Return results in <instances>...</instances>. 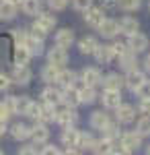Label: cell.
I'll return each instance as SVG.
<instances>
[{
	"label": "cell",
	"mask_w": 150,
	"mask_h": 155,
	"mask_svg": "<svg viewBox=\"0 0 150 155\" xmlns=\"http://www.w3.org/2000/svg\"><path fill=\"white\" fill-rule=\"evenodd\" d=\"M117 6V0H101V8H113Z\"/></svg>",
	"instance_id": "obj_48"
},
{
	"label": "cell",
	"mask_w": 150,
	"mask_h": 155,
	"mask_svg": "<svg viewBox=\"0 0 150 155\" xmlns=\"http://www.w3.org/2000/svg\"><path fill=\"white\" fill-rule=\"evenodd\" d=\"M117 31H119V23L113 21V19H103L99 23V33L103 37H115Z\"/></svg>",
	"instance_id": "obj_9"
},
{
	"label": "cell",
	"mask_w": 150,
	"mask_h": 155,
	"mask_svg": "<svg viewBox=\"0 0 150 155\" xmlns=\"http://www.w3.org/2000/svg\"><path fill=\"white\" fill-rule=\"evenodd\" d=\"M56 83L62 85V87H72V85L76 83V72L74 71H60Z\"/></svg>",
	"instance_id": "obj_23"
},
{
	"label": "cell",
	"mask_w": 150,
	"mask_h": 155,
	"mask_svg": "<svg viewBox=\"0 0 150 155\" xmlns=\"http://www.w3.org/2000/svg\"><path fill=\"white\" fill-rule=\"evenodd\" d=\"M78 93H80V104H92L97 99L95 87H89V85H84L82 89H78Z\"/></svg>",
	"instance_id": "obj_29"
},
{
	"label": "cell",
	"mask_w": 150,
	"mask_h": 155,
	"mask_svg": "<svg viewBox=\"0 0 150 155\" xmlns=\"http://www.w3.org/2000/svg\"><path fill=\"white\" fill-rule=\"evenodd\" d=\"M25 116H29V118H33V120H37L39 118V104H29V110H27V114Z\"/></svg>",
	"instance_id": "obj_40"
},
{
	"label": "cell",
	"mask_w": 150,
	"mask_h": 155,
	"mask_svg": "<svg viewBox=\"0 0 150 155\" xmlns=\"http://www.w3.org/2000/svg\"><path fill=\"white\" fill-rule=\"evenodd\" d=\"M119 143L126 147L127 153H132V151H136L138 147H142V137H140L138 132H126V134H121V141Z\"/></svg>",
	"instance_id": "obj_2"
},
{
	"label": "cell",
	"mask_w": 150,
	"mask_h": 155,
	"mask_svg": "<svg viewBox=\"0 0 150 155\" xmlns=\"http://www.w3.org/2000/svg\"><path fill=\"white\" fill-rule=\"evenodd\" d=\"M12 139H17V141H25V139H29V134H31V128L27 126V124H14L12 126Z\"/></svg>",
	"instance_id": "obj_28"
},
{
	"label": "cell",
	"mask_w": 150,
	"mask_h": 155,
	"mask_svg": "<svg viewBox=\"0 0 150 155\" xmlns=\"http://www.w3.org/2000/svg\"><path fill=\"white\" fill-rule=\"evenodd\" d=\"M17 17V4H12L8 0H2L0 2V19L2 21H11Z\"/></svg>",
	"instance_id": "obj_17"
},
{
	"label": "cell",
	"mask_w": 150,
	"mask_h": 155,
	"mask_svg": "<svg viewBox=\"0 0 150 155\" xmlns=\"http://www.w3.org/2000/svg\"><path fill=\"white\" fill-rule=\"evenodd\" d=\"M41 153H43V155H58L60 149H58V147H54V145H45V149H41Z\"/></svg>",
	"instance_id": "obj_46"
},
{
	"label": "cell",
	"mask_w": 150,
	"mask_h": 155,
	"mask_svg": "<svg viewBox=\"0 0 150 155\" xmlns=\"http://www.w3.org/2000/svg\"><path fill=\"white\" fill-rule=\"evenodd\" d=\"M33 35H35V37H39V39H43V37L47 35V31H45V29H41V27H39L37 23H33Z\"/></svg>",
	"instance_id": "obj_45"
},
{
	"label": "cell",
	"mask_w": 150,
	"mask_h": 155,
	"mask_svg": "<svg viewBox=\"0 0 150 155\" xmlns=\"http://www.w3.org/2000/svg\"><path fill=\"white\" fill-rule=\"evenodd\" d=\"M54 118L58 120L60 124H64V126H72V124L78 120V116H76L74 107L62 104V107H58V110H56V106H54Z\"/></svg>",
	"instance_id": "obj_1"
},
{
	"label": "cell",
	"mask_w": 150,
	"mask_h": 155,
	"mask_svg": "<svg viewBox=\"0 0 150 155\" xmlns=\"http://www.w3.org/2000/svg\"><path fill=\"white\" fill-rule=\"evenodd\" d=\"M23 46L29 50V54H31V56H39V54L43 52V39H39V37H35L33 33H29Z\"/></svg>",
	"instance_id": "obj_12"
},
{
	"label": "cell",
	"mask_w": 150,
	"mask_h": 155,
	"mask_svg": "<svg viewBox=\"0 0 150 155\" xmlns=\"http://www.w3.org/2000/svg\"><path fill=\"white\" fill-rule=\"evenodd\" d=\"M8 101H11L12 112H14V114H27L29 104H31V99H29V97H19V95L8 97Z\"/></svg>",
	"instance_id": "obj_14"
},
{
	"label": "cell",
	"mask_w": 150,
	"mask_h": 155,
	"mask_svg": "<svg viewBox=\"0 0 150 155\" xmlns=\"http://www.w3.org/2000/svg\"><path fill=\"white\" fill-rule=\"evenodd\" d=\"M41 97H43V104H49V106H60V104H62V91L54 89V87L43 89Z\"/></svg>",
	"instance_id": "obj_15"
},
{
	"label": "cell",
	"mask_w": 150,
	"mask_h": 155,
	"mask_svg": "<svg viewBox=\"0 0 150 155\" xmlns=\"http://www.w3.org/2000/svg\"><path fill=\"white\" fill-rule=\"evenodd\" d=\"M31 139H33L35 145H43L49 139V130L45 128V124L43 122H39V124H35L33 128H31V134H29Z\"/></svg>",
	"instance_id": "obj_11"
},
{
	"label": "cell",
	"mask_w": 150,
	"mask_h": 155,
	"mask_svg": "<svg viewBox=\"0 0 150 155\" xmlns=\"http://www.w3.org/2000/svg\"><path fill=\"white\" fill-rule=\"evenodd\" d=\"M127 48L132 50V52H136V54H140V52H144V50L148 48V37L142 35V33H134V35H130V41H127Z\"/></svg>",
	"instance_id": "obj_6"
},
{
	"label": "cell",
	"mask_w": 150,
	"mask_h": 155,
	"mask_svg": "<svg viewBox=\"0 0 150 155\" xmlns=\"http://www.w3.org/2000/svg\"><path fill=\"white\" fill-rule=\"evenodd\" d=\"M27 31H23V29H17L14 33H12V37H14V41H17V46H23L25 44V39H27Z\"/></svg>",
	"instance_id": "obj_39"
},
{
	"label": "cell",
	"mask_w": 150,
	"mask_h": 155,
	"mask_svg": "<svg viewBox=\"0 0 150 155\" xmlns=\"http://www.w3.org/2000/svg\"><path fill=\"white\" fill-rule=\"evenodd\" d=\"M146 151H148V153H150V147H148V149H146Z\"/></svg>",
	"instance_id": "obj_53"
},
{
	"label": "cell",
	"mask_w": 150,
	"mask_h": 155,
	"mask_svg": "<svg viewBox=\"0 0 150 155\" xmlns=\"http://www.w3.org/2000/svg\"><path fill=\"white\" fill-rule=\"evenodd\" d=\"M117 110V122H121V124H130V122H134V118H136V110L132 106H127V104H119V106L115 107Z\"/></svg>",
	"instance_id": "obj_7"
},
{
	"label": "cell",
	"mask_w": 150,
	"mask_h": 155,
	"mask_svg": "<svg viewBox=\"0 0 150 155\" xmlns=\"http://www.w3.org/2000/svg\"><path fill=\"white\" fill-rule=\"evenodd\" d=\"M74 41V33L70 29H60L56 33V46H62V48H70V44Z\"/></svg>",
	"instance_id": "obj_22"
},
{
	"label": "cell",
	"mask_w": 150,
	"mask_h": 155,
	"mask_svg": "<svg viewBox=\"0 0 150 155\" xmlns=\"http://www.w3.org/2000/svg\"><path fill=\"white\" fill-rule=\"evenodd\" d=\"M66 4H68V0H49V6H52L54 11H62V8H66Z\"/></svg>",
	"instance_id": "obj_43"
},
{
	"label": "cell",
	"mask_w": 150,
	"mask_h": 155,
	"mask_svg": "<svg viewBox=\"0 0 150 155\" xmlns=\"http://www.w3.org/2000/svg\"><path fill=\"white\" fill-rule=\"evenodd\" d=\"M111 50H113V56H121L123 52H127V46H126V44H121V41H117V44L111 46Z\"/></svg>",
	"instance_id": "obj_41"
},
{
	"label": "cell",
	"mask_w": 150,
	"mask_h": 155,
	"mask_svg": "<svg viewBox=\"0 0 150 155\" xmlns=\"http://www.w3.org/2000/svg\"><path fill=\"white\" fill-rule=\"evenodd\" d=\"M140 4H142V0H117V6L123 8V11H127V12L138 11Z\"/></svg>",
	"instance_id": "obj_35"
},
{
	"label": "cell",
	"mask_w": 150,
	"mask_h": 155,
	"mask_svg": "<svg viewBox=\"0 0 150 155\" xmlns=\"http://www.w3.org/2000/svg\"><path fill=\"white\" fill-rule=\"evenodd\" d=\"M119 104H121V91H119V89H105V93H103V106L115 110Z\"/></svg>",
	"instance_id": "obj_8"
},
{
	"label": "cell",
	"mask_w": 150,
	"mask_h": 155,
	"mask_svg": "<svg viewBox=\"0 0 150 155\" xmlns=\"http://www.w3.org/2000/svg\"><path fill=\"white\" fill-rule=\"evenodd\" d=\"M68 62V54H66V48H62V46H56L54 50H49V64H54V66H64Z\"/></svg>",
	"instance_id": "obj_10"
},
{
	"label": "cell",
	"mask_w": 150,
	"mask_h": 155,
	"mask_svg": "<svg viewBox=\"0 0 150 155\" xmlns=\"http://www.w3.org/2000/svg\"><path fill=\"white\" fill-rule=\"evenodd\" d=\"M12 114H14V112H12V106H11L8 99H6V101H0V122H6Z\"/></svg>",
	"instance_id": "obj_36"
},
{
	"label": "cell",
	"mask_w": 150,
	"mask_h": 155,
	"mask_svg": "<svg viewBox=\"0 0 150 155\" xmlns=\"http://www.w3.org/2000/svg\"><path fill=\"white\" fill-rule=\"evenodd\" d=\"M103 8L101 6H89V8H84V21L89 25H92V27H99V23L103 21Z\"/></svg>",
	"instance_id": "obj_5"
},
{
	"label": "cell",
	"mask_w": 150,
	"mask_h": 155,
	"mask_svg": "<svg viewBox=\"0 0 150 155\" xmlns=\"http://www.w3.org/2000/svg\"><path fill=\"white\" fill-rule=\"evenodd\" d=\"M49 120H54V106H49V104H43V106H39V118L37 122H49Z\"/></svg>",
	"instance_id": "obj_32"
},
{
	"label": "cell",
	"mask_w": 150,
	"mask_h": 155,
	"mask_svg": "<svg viewBox=\"0 0 150 155\" xmlns=\"http://www.w3.org/2000/svg\"><path fill=\"white\" fill-rule=\"evenodd\" d=\"M92 54H95V58H97L99 64H107V62H111V58H113V50H111V46H97Z\"/></svg>",
	"instance_id": "obj_16"
},
{
	"label": "cell",
	"mask_w": 150,
	"mask_h": 155,
	"mask_svg": "<svg viewBox=\"0 0 150 155\" xmlns=\"http://www.w3.org/2000/svg\"><path fill=\"white\" fill-rule=\"evenodd\" d=\"M92 4V0H74V6L78 8V11H84V8H89Z\"/></svg>",
	"instance_id": "obj_44"
},
{
	"label": "cell",
	"mask_w": 150,
	"mask_h": 155,
	"mask_svg": "<svg viewBox=\"0 0 150 155\" xmlns=\"http://www.w3.org/2000/svg\"><path fill=\"white\" fill-rule=\"evenodd\" d=\"M21 6H23V11L27 12V15H33V17L41 12V2H39V0H23Z\"/></svg>",
	"instance_id": "obj_31"
},
{
	"label": "cell",
	"mask_w": 150,
	"mask_h": 155,
	"mask_svg": "<svg viewBox=\"0 0 150 155\" xmlns=\"http://www.w3.org/2000/svg\"><path fill=\"white\" fill-rule=\"evenodd\" d=\"M62 104L70 106V107H76L80 104V93H78V89L74 85L72 87H64V91H62Z\"/></svg>",
	"instance_id": "obj_4"
},
{
	"label": "cell",
	"mask_w": 150,
	"mask_h": 155,
	"mask_svg": "<svg viewBox=\"0 0 150 155\" xmlns=\"http://www.w3.org/2000/svg\"><path fill=\"white\" fill-rule=\"evenodd\" d=\"M12 79H14V83H19V85H27L31 81V71H29L27 66H17Z\"/></svg>",
	"instance_id": "obj_26"
},
{
	"label": "cell",
	"mask_w": 150,
	"mask_h": 155,
	"mask_svg": "<svg viewBox=\"0 0 150 155\" xmlns=\"http://www.w3.org/2000/svg\"><path fill=\"white\" fill-rule=\"evenodd\" d=\"M109 122H111V120H109V116H107L105 112H95L91 116V124H92V128H97V130H103Z\"/></svg>",
	"instance_id": "obj_27"
},
{
	"label": "cell",
	"mask_w": 150,
	"mask_h": 155,
	"mask_svg": "<svg viewBox=\"0 0 150 155\" xmlns=\"http://www.w3.org/2000/svg\"><path fill=\"white\" fill-rule=\"evenodd\" d=\"M21 153H23V155H31V153H37V149H35L33 145H27V147L21 149Z\"/></svg>",
	"instance_id": "obj_49"
},
{
	"label": "cell",
	"mask_w": 150,
	"mask_h": 155,
	"mask_svg": "<svg viewBox=\"0 0 150 155\" xmlns=\"http://www.w3.org/2000/svg\"><path fill=\"white\" fill-rule=\"evenodd\" d=\"M78 137H80L78 130H74L72 126H66V130L62 132V143L66 147H78Z\"/></svg>",
	"instance_id": "obj_18"
},
{
	"label": "cell",
	"mask_w": 150,
	"mask_h": 155,
	"mask_svg": "<svg viewBox=\"0 0 150 155\" xmlns=\"http://www.w3.org/2000/svg\"><path fill=\"white\" fill-rule=\"evenodd\" d=\"M4 130H6V128H4V122H0V137L4 134Z\"/></svg>",
	"instance_id": "obj_51"
},
{
	"label": "cell",
	"mask_w": 150,
	"mask_h": 155,
	"mask_svg": "<svg viewBox=\"0 0 150 155\" xmlns=\"http://www.w3.org/2000/svg\"><path fill=\"white\" fill-rule=\"evenodd\" d=\"M97 46H99V41H97L95 37H84V39H80V44H78V48H80L82 54H92Z\"/></svg>",
	"instance_id": "obj_30"
},
{
	"label": "cell",
	"mask_w": 150,
	"mask_h": 155,
	"mask_svg": "<svg viewBox=\"0 0 150 155\" xmlns=\"http://www.w3.org/2000/svg\"><path fill=\"white\" fill-rule=\"evenodd\" d=\"M8 85H11V79H8L6 74H2V72H0V91L8 89Z\"/></svg>",
	"instance_id": "obj_47"
},
{
	"label": "cell",
	"mask_w": 150,
	"mask_h": 155,
	"mask_svg": "<svg viewBox=\"0 0 150 155\" xmlns=\"http://www.w3.org/2000/svg\"><path fill=\"white\" fill-rule=\"evenodd\" d=\"M58 72H60V66L47 64L45 68H43V81H47V83H56V79H58Z\"/></svg>",
	"instance_id": "obj_33"
},
{
	"label": "cell",
	"mask_w": 150,
	"mask_h": 155,
	"mask_svg": "<svg viewBox=\"0 0 150 155\" xmlns=\"http://www.w3.org/2000/svg\"><path fill=\"white\" fill-rule=\"evenodd\" d=\"M144 66H146V71H150V56H146V60H144Z\"/></svg>",
	"instance_id": "obj_50"
},
{
	"label": "cell",
	"mask_w": 150,
	"mask_h": 155,
	"mask_svg": "<svg viewBox=\"0 0 150 155\" xmlns=\"http://www.w3.org/2000/svg\"><path fill=\"white\" fill-rule=\"evenodd\" d=\"M95 139H92L91 134H84V132H80V137H78V147H84V149H92L95 147Z\"/></svg>",
	"instance_id": "obj_37"
},
{
	"label": "cell",
	"mask_w": 150,
	"mask_h": 155,
	"mask_svg": "<svg viewBox=\"0 0 150 155\" xmlns=\"http://www.w3.org/2000/svg\"><path fill=\"white\" fill-rule=\"evenodd\" d=\"M35 23L39 25L41 29H45V31H52L56 27V17L54 15H47V12H39V17H37Z\"/></svg>",
	"instance_id": "obj_24"
},
{
	"label": "cell",
	"mask_w": 150,
	"mask_h": 155,
	"mask_svg": "<svg viewBox=\"0 0 150 155\" xmlns=\"http://www.w3.org/2000/svg\"><path fill=\"white\" fill-rule=\"evenodd\" d=\"M136 93L140 95V99H150V81H144V83L136 89Z\"/></svg>",
	"instance_id": "obj_38"
},
{
	"label": "cell",
	"mask_w": 150,
	"mask_h": 155,
	"mask_svg": "<svg viewBox=\"0 0 150 155\" xmlns=\"http://www.w3.org/2000/svg\"><path fill=\"white\" fill-rule=\"evenodd\" d=\"M136 132H138L140 137L150 134V116H142V118L138 120V124H136Z\"/></svg>",
	"instance_id": "obj_34"
},
{
	"label": "cell",
	"mask_w": 150,
	"mask_h": 155,
	"mask_svg": "<svg viewBox=\"0 0 150 155\" xmlns=\"http://www.w3.org/2000/svg\"><path fill=\"white\" fill-rule=\"evenodd\" d=\"M101 83H103L105 89H119L121 91V85H123V79L119 77V74H115V72H109L105 79H101Z\"/></svg>",
	"instance_id": "obj_20"
},
{
	"label": "cell",
	"mask_w": 150,
	"mask_h": 155,
	"mask_svg": "<svg viewBox=\"0 0 150 155\" xmlns=\"http://www.w3.org/2000/svg\"><path fill=\"white\" fill-rule=\"evenodd\" d=\"M119 64H121V68H126V71L136 68V52H132V50L127 48V52H123V54L119 56Z\"/></svg>",
	"instance_id": "obj_25"
},
{
	"label": "cell",
	"mask_w": 150,
	"mask_h": 155,
	"mask_svg": "<svg viewBox=\"0 0 150 155\" xmlns=\"http://www.w3.org/2000/svg\"><path fill=\"white\" fill-rule=\"evenodd\" d=\"M8 2H12V4H17V6H19V4H23V0H8Z\"/></svg>",
	"instance_id": "obj_52"
},
{
	"label": "cell",
	"mask_w": 150,
	"mask_h": 155,
	"mask_svg": "<svg viewBox=\"0 0 150 155\" xmlns=\"http://www.w3.org/2000/svg\"><path fill=\"white\" fill-rule=\"evenodd\" d=\"M138 21L136 19H132V17H123L121 21H119V33H123V35H134L136 31H138Z\"/></svg>",
	"instance_id": "obj_13"
},
{
	"label": "cell",
	"mask_w": 150,
	"mask_h": 155,
	"mask_svg": "<svg viewBox=\"0 0 150 155\" xmlns=\"http://www.w3.org/2000/svg\"><path fill=\"white\" fill-rule=\"evenodd\" d=\"M146 81V77H144V72L136 71V68H132V71H127L126 79H123V85H127V89H132V91H136L140 85Z\"/></svg>",
	"instance_id": "obj_3"
},
{
	"label": "cell",
	"mask_w": 150,
	"mask_h": 155,
	"mask_svg": "<svg viewBox=\"0 0 150 155\" xmlns=\"http://www.w3.org/2000/svg\"><path fill=\"white\" fill-rule=\"evenodd\" d=\"M138 110H140V114L150 116V99H142V101H140V106H138Z\"/></svg>",
	"instance_id": "obj_42"
},
{
	"label": "cell",
	"mask_w": 150,
	"mask_h": 155,
	"mask_svg": "<svg viewBox=\"0 0 150 155\" xmlns=\"http://www.w3.org/2000/svg\"><path fill=\"white\" fill-rule=\"evenodd\" d=\"M29 58H31L29 50L25 48V46H17L14 54H12V60H14V64H17V66H27Z\"/></svg>",
	"instance_id": "obj_21"
},
{
	"label": "cell",
	"mask_w": 150,
	"mask_h": 155,
	"mask_svg": "<svg viewBox=\"0 0 150 155\" xmlns=\"http://www.w3.org/2000/svg\"><path fill=\"white\" fill-rule=\"evenodd\" d=\"M82 81L89 87H95V85L101 83V72L97 71V68H84L82 71Z\"/></svg>",
	"instance_id": "obj_19"
}]
</instances>
